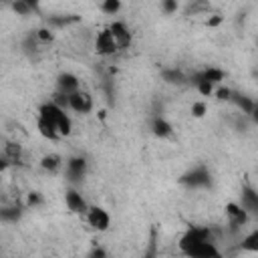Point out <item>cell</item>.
Masks as SVG:
<instances>
[{
  "instance_id": "cell-1",
  "label": "cell",
  "mask_w": 258,
  "mask_h": 258,
  "mask_svg": "<svg viewBox=\"0 0 258 258\" xmlns=\"http://www.w3.org/2000/svg\"><path fill=\"white\" fill-rule=\"evenodd\" d=\"M38 117H42V119H46L48 123H52V125L56 127V131H58L60 137L69 135L71 129H73V125H71V117L64 113V107L56 105L54 101L44 103V105L38 109Z\"/></svg>"
},
{
  "instance_id": "cell-2",
  "label": "cell",
  "mask_w": 258,
  "mask_h": 258,
  "mask_svg": "<svg viewBox=\"0 0 258 258\" xmlns=\"http://www.w3.org/2000/svg\"><path fill=\"white\" fill-rule=\"evenodd\" d=\"M95 50L99 54H103V56L115 54L119 50V44H117V40H115V36L111 32V28H105V30H101L97 34V38H95Z\"/></svg>"
},
{
  "instance_id": "cell-3",
  "label": "cell",
  "mask_w": 258,
  "mask_h": 258,
  "mask_svg": "<svg viewBox=\"0 0 258 258\" xmlns=\"http://www.w3.org/2000/svg\"><path fill=\"white\" fill-rule=\"evenodd\" d=\"M85 216H87L89 226H91L93 230H97V232H105V230L111 226V216H109V212L103 210V208H99V206L89 208Z\"/></svg>"
},
{
  "instance_id": "cell-4",
  "label": "cell",
  "mask_w": 258,
  "mask_h": 258,
  "mask_svg": "<svg viewBox=\"0 0 258 258\" xmlns=\"http://www.w3.org/2000/svg\"><path fill=\"white\" fill-rule=\"evenodd\" d=\"M208 240H212V234H210L208 228H189V230L181 236L179 246H181L183 252H187V250L194 248L196 244H200V242H208Z\"/></svg>"
},
{
  "instance_id": "cell-5",
  "label": "cell",
  "mask_w": 258,
  "mask_h": 258,
  "mask_svg": "<svg viewBox=\"0 0 258 258\" xmlns=\"http://www.w3.org/2000/svg\"><path fill=\"white\" fill-rule=\"evenodd\" d=\"M69 109H73L75 113H83L85 115V113H89L93 109V97L87 91L79 89L73 95H69Z\"/></svg>"
},
{
  "instance_id": "cell-6",
  "label": "cell",
  "mask_w": 258,
  "mask_h": 258,
  "mask_svg": "<svg viewBox=\"0 0 258 258\" xmlns=\"http://www.w3.org/2000/svg\"><path fill=\"white\" fill-rule=\"evenodd\" d=\"M64 202H67V208H69L71 212H75V214H87V210H89L85 198H83L77 189H69V191L64 194Z\"/></svg>"
},
{
  "instance_id": "cell-7",
  "label": "cell",
  "mask_w": 258,
  "mask_h": 258,
  "mask_svg": "<svg viewBox=\"0 0 258 258\" xmlns=\"http://www.w3.org/2000/svg\"><path fill=\"white\" fill-rule=\"evenodd\" d=\"M226 216H228L230 226H234V228L244 226L246 220H248V212L242 208V204H240V206H238V204H228V206H226Z\"/></svg>"
},
{
  "instance_id": "cell-8",
  "label": "cell",
  "mask_w": 258,
  "mask_h": 258,
  "mask_svg": "<svg viewBox=\"0 0 258 258\" xmlns=\"http://www.w3.org/2000/svg\"><path fill=\"white\" fill-rule=\"evenodd\" d=\"M56 87H58V93H64V95H73L75 91H79V89H81L79 79H77L75 75H71V73L60 75V77H58V81H56Z\"/></svg>"
},
{
  "instance_id": "cell-9",
  "label": "cell",
  "mask_w": 258,
  "mask_h": 258,
  "mask_svg": "<svg viewBox=\"0 0 258 258\" xmlns=\"http://www.w3.org/2000/svg\"><path fill=\"white\" fill-rule=\"evenodd\" d=\"M109 28H111V32H113V36H115L119 48H125V46L131 44V32H129V28H127L123 22H113Z\"/></svg>"
},
{
  "instance_id": "cell-10",
  "label": "cell",
  "mask_w": 258,
  "mask_h": 258,
  "mask_svg": "<svg viewBox=\"0 0 258 258\" xmlns=\"http://www.w3.org/2000/svg\"><path fill=\"white\" fill-rule=\"evenodd\" d=\"M87 171V161L83 157H73L67 161V175L71 179H81Z\"/></svg>"
},
{
  "instance_id": "cell-11",
  "label": "cell",
  "mask_w": 258,
  "mask_h": 258,
  "mask_svg": "<svg viewBox=\"0 0 258 258\" xmlns=\"http://www.w3.org/2000/svg\"><path fill=\"white\" fill-rule=\"evenodd\" d=\"M242 208L248 214H252V212L258 214V194L254 189H244L242 191Z\"/></svg>"
},
{
  "instance_id": "cell-12",
  "label": "cell",
  "mask_w": 258,
  "mask_h": 258,
  "mask_svg": "<svg viewBox=\"0 0 258 258\" xmlns=\"http://www.w3.org/2000/svg\"><path fill=\"white\" fill-rule=\"evenodd\" d=\"M183 181L189 183V185H206L208 183V173H206V169H196L189 175H185Z\"/></svg>"
},
{
  "instance_id": "cell-13",
  "label": "cell",
  "mask_w": 258,
  "mask_h": 258,
  "mask_svg": "<svg viewBox=\"0 0 258 258\" xmlns=\"http://www.w3.org/2000/svg\"><path fill=\"white\" fill-rule=\"evenodd\" d=\"M40 165H42L46 171H56V169L62 165V161H60V157H58L56 153H50V155H44V157H42Z\"/></svg>"
},
{
  "instance_id": "cell-14",
  "label": "cell",
  "mask_w": 258,
  "mask_h": 258,
  "mask_svg": "<svg viewBox=\"0 0 258 258\" xmlns=\"http://www.w3.org/2000/svg\"><path fill=\"white\" fill-rule=\"evenodd\" d=\"M242 248H244V250H248V252H258V230L250 232V234L244 238Z\"/></svg>"
},
{
  "instance_id": "cell-15",
  "label": "cell",
  "mask_w": 258,
  "mask_h": 258,
  "mask_svg": "<svg viewBox=\"0 0 258 258\" xmlns=\"http://www.w3.org/2000/svg\"><path fill=\"white\" fill-rule=\"evenodd\" d=\"M153 133L159 135V137H167L171 133V125L165 121V119H155L153 123Z\"/></svg>"
},
{
  "instance_id": "cell-16",
  "label": "cell",
  "mask_w": 258,
  "mask_h": 258,
  "mask_svg": "<svg viewBox=\"0 0 258 258\" xmlns=\"http://www.w3.org/2000/svg\"><path fill=\"white\" fill-rule=\"evenodd\" d=\"M200 77L202 79H206V81H210V83H220L222 79H224V73L220 71V69H206L204 73H200Z\"/></svg>"
},
{
  "instance_id": "cell-17",
  "label": "cell",
  "mask_w": 258,
  "mask_h": 258,
  "mask_svg": "<svg viewBox=\"0 0 258 258\" xmlns=\"http://www.w3.org/2000/svg\"><path fill=\"white\" fill-rule=\"evenodd\" d=\"M103 12H107V14H115V12H119V8H121V2L119 0H103Z\"/></svg>"
},
{
  "instance_id": "cell-18",
  "label": "cell",
  "mask_w": 258,
  "mask_h": 258,
  "mask_svg": "<svg viewBox=\"0 0 258 258\" xmlns=\"http://www.w3.org/2000/svg\"><path fill=\"white\" fill-rule=\"evenodd\" d=\"M191 113H194L196 117H202V115L206 113V105H204V103H194V107H191Z\"/></svg>"
},
{
  "instance_id": "cell-19",
  "label": "cell",
  "mask_w": 258,
  "mask_h": 258,
  "mask_svg": "<svg viewBox=\"0 0 258 258\" xmlns=\"http://www.w3.org/2000/svg\"><path fill=\"white\" fill-rule=\"evenodd\" d=\"M216 95H218V99H230L232 91H230V89H218V91H216Z\"/></svg>"
},
{
  "instance_id": "cell-20",
  "label": "cell",
  "mask_w": 258,
  "mask_h": 258,
  "mask_svg": "<svg viewBox=\"0 0 258 258\" xmlns=\"http://www.w3.org/2000/svg\"><path fill=\"white\" fill-rule=\"evenodd\" d=\"M12 2H24V4H28V6H32V8L38 4V0H12Z\"/></svg>"
},
{
  "instance_id": "cell-21",
  "label": "cell",
  "mask_w": 258,
  "mask_h": 258,
  "mask_svg": "<svg viewBox=\"0 0 258 258\" xmlns=\"http://www.w3.org/2000/svg\"><path fill=\"white\" fill-rule=\"evenodd\" d=\"M175 8V2L173 0H165V10H173Z\"/></svg>"
},
{
  "instance_id": "cell-22",
  "label": "cell",
  "mask_w": 258,
  "mask_h": 258,
  "mask_svg": "<svg viewBox=\"0 0 258 258\" xmlns=\"http://www.w3.org/2000/svg\"><path fill=\"white\" fill-rule=\"evenodd\" d=\"M256 119H258V113H256Z\"/></svg>"
}]
</instances>
